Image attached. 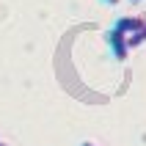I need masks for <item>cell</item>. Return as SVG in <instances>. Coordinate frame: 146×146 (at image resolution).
<instances>
[{
    "label": "cell",
    "mask_w": 146,
    "mask_h": 146,
    "mask_svg": "<svg viewBox=\"0 0 146 146\" xmlns=\"http://www.w3.org/2000/svg\"><path fill=\"white\" fill-rule=\"evenodd\" d=\"M102 3H108V6H119V0H102Z\"/></svg>",
    "instance_id": "cell-3"
},
{
    "label": "cell",
    "mask_w": 146,
    "mask_h": 146,
    "mask_svg": "<svg viewBox=\"0 0 146 146\" xmlns=\"http://www.w3.org/2000/svg\"><path fill=\"white\" fill-rule=\"evenodd\" d=\"M108 47H110V52H113L116 61H127V55H130V44H127V36H124L121 31H116V28L108 31Z\"/></svg>",
    "instance_id": "cell-1"
},
{
    "label": "cell",
    "mask_w": 146,
    "mask_h": 146,
    "mask_svg": "<svg viewBox=\"0 0 146 146\" xmlns=\"http://www.w3.org/2000/svg\"><path fill=\"white\" fill-rule=\"evenodd\" d=\"M80 146H94V143H91V141H83V143Z\"/></svg>",
    "instance_id": "cell-4"
},
{
    "label": "cell",
    "mask_w": 146,
    "mask_h": 146,
    "mask_svg": "<svg viewBox=\"0 0 146 146\" xmlns=\"http://www.w3.org/2000/svg\"><path fill=\"white\" fill-rule=\"evenodd\" d=\"M0 146H8V143H6V141H3V138H0Z\"/></svg>",
    "instance_id": "cell-5"
},
{
    "label": "cell",
    "mask_w": 146,
    "mask_h": 146,
    "mask_svg": "<svg viewBox=\"0 0 146 146\" xmlns=\"http://www.w3.org/2000/svg\"><path fill=\"white\" fill-rule=\"evenodd\" d=\"M143 25H146V19H141V17H119L116 19V31H121L124 36H132V33H141L143 31Z\"/></svg>",
    "instance_id": "cell-2"
}]
</instances>
